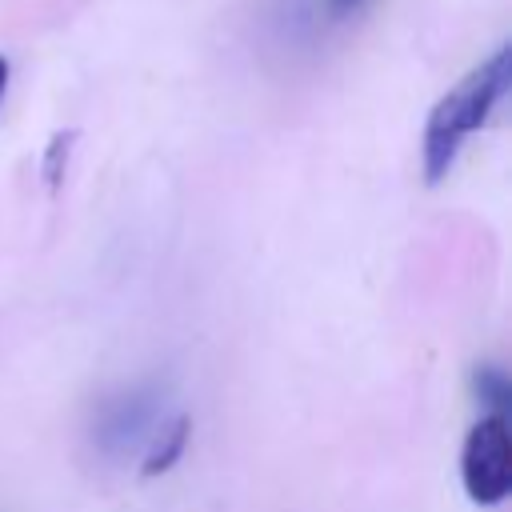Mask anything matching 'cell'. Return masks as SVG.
Wrapping results in <instances>:
<instances>
[{
  "label": "cell",
  "mask_w": 512,
  "mask_h": 512,
  "mask_svg": "<svg viewBox=\"0 0 512 512\" xmlns=\"http://www.w3.org/2000/svg\"><path fill=\"white\" fill-rule=\"evenodd\" d=\"M512 84V52L508 44H500L488 60H480L468 76H460L428 112V124H424V176L428 184H440L460 148L468 144V136L492 116V108L504 100Z\"/></svg>",
  "instance_id": "1"
},
{
  "label": "cell",
  "mask_w": 512,
  "mask_h": 512,
  "mask_svg": "<svg viewBox=\"0 0 512 512\" xmlns=\"http://www.w3.org/2000/svg\"><path fill=\"white\" fill-rule=\"evenodd\" d=\"M160 424H164V392L156 384H124L96 400L88 436L96 456L124 464L132 456L140 460V452L148 448Z\"/></svg>",
  "instance_id": "2"
},
{
  "label": "cell",
  "mask_w": 512,
  "mask_h": 512,
  "mask_svg": "<svg viewBox=\"0 0 512 512\" xmlns=\"http://www.w3.org/2000/svg\"><path fill=\"white\" fill-rule=\"evenodd\" d=\"M460 480L472 504L492 508L512 488V432L504 412H488L468 428L460 452Z\"/></svg>",
  "instance_id": "3"
},
{
  "label": "cell",
  "mask_w": 512,
  "mask_h": 512,
  "mask_svg": "<svg viewBox=\"0 0 512 512\" xmlns=\"http://www.w3.org/2000/svg\"><path fill=\"white\" fill-rule=\"evenodd\" d=\"M188 428H192V420H188L184 412L164 416V424L156 428V436H152L148 448L140 452V476H144V480L168 472V468L184 456V448H188Z\"/></svg>",
  "instance_id": "4"
},
{
  "label": "cell",
  "mask_w": 512,
  "mask_h": 512,
  "mask_svg": "<svg viewBox=\"0 0 512 512\" xmlns=\"http://www.w3.org/2000/svg\"><path fill=\"white\" fill-rule=\"evenodd\" d=\"M476 388H480V400L492 404V412H504V404H508V380L496 368H480Z\"/></svg>",
  "instance_id": "5"
},
{
  "label": "cell",
  "mask_w": 512,
  "mask_h": 512,
  "mask_svg": "<svg viewBox=\"0 0 512 512\" xmlns=\"http://www.w3.org/2000/svg\"><path fill=\"white\" fill-rule=\"evenodd\" d=\"M60 144H64V136H56V140H52V160L60 156ZM44 172H48V184H56V164H48Z\"/></svg>",
  "instance_id": "6"
},
{
  "label": "cell",
  "mask_w": 512,
  "mask_h": 512,
  "mask_svg": "<svg viewBox=\"0 0 512 512\" xmlns=\"http://www.w3.org/2000/svg\"><path fill=\"white\" fill-rule=\"evenodd\" d=\"M4 88H8V60L0 56V100H4Z\"/></svg>",
  "instance_id": "7"
},
{
  "label": "cell",
  "mask_w": 512,
  "mask_h": 512,
  "mask_svg": "<svg viewBox=\"0 0 512 512\" xmlns=\"http://www.w3.org/2000/svg\"><path fill=\"white\" fill-rule=\"evenodd\" d=\"M356 4H360V0H332L336 12H348V8H356Z\"/></svg>",
  "instance_id": "8"
}]
</instances>
